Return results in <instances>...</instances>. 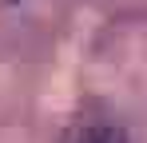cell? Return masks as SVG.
I'll return each mask as SVG.
<instances>
[{"instance_id": "6da1fadb", "label": "cell", "mask_w": 147, "mask_h": 143, "mask_svg": "<svg viewBox=\"0 0 147 143\" xmlns=\"http://www.w3.org/2000/svg\"><path fill=\"white\" fill-rule=\"evenodd\" d=\"M76 143H127V135H123V127H111V123H96V127H88L84 135Z\"/></svg>"}]
</instances>
